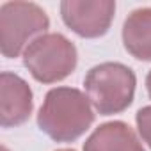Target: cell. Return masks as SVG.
<instances>
[{"label":"cell","instance_id":"1","mask_svg":"<svg viewBox=\"0 0 151 151\" xmlns=\"http://www.w3.org/2000/svg\"><path fill=\"white\" fill-rule=\"evenodd\" d=\"M94 121L89 98L73 87L52 89L37 114L39 128L57 142L78 139Z\"/></svg>","mask_w":151,"mask_h":151},{"label":"cell","instance_id":"2","mask_svg":"<svg viewBox=\"0 0 151 151\" xmlns=\"http://www.w3.org/2000/svg\"><path fill=\"white\" fill-rule=\"evenodd\" d=\"M84 86L89 101L100 114H119L133 100L135 75L124 64L103 62L89 69Z\"/></svg>","mask_w":151,"mask_h":151},{"label":"cell","instance_id":"3","mask_svg":"<svg viewBox=\"0 0 151 151\" xmlns=\"http://www.w3.org/2000/svg\"><path fill=\"white\" fill-rule=\"evenodd\" d=\"M23 64L43 84L64 80L77 66V48L62 34H43L23 52Z\"/></svg>","mask_w":151,"mask_h":151},{"label":"cell","instance_id":"4","mask_svg":"<svg viewBox=\"0 0 151 151\" xmlns=\"http://www.w3.org/2000/svg\"><path fill=\"white\" fill-rule=\"evenodd\" d=\"M46 13L32 2H7L0 7V48L9 59L18 57L48 29ZM43 36V34H41ZM39 37V36H37Z\"/></svg>","mask_w":151,"mask_h":151},{"label":"cell","instance_id":"5","mask_svg":"<svg viewBox=\"0 0 151 151\" xmlns=\"http://www.w3.org/2000/svg\"><path fill=\"white\" fill-rule=\"evenodd\" d=\"M116 4L110 0L98 2H78V0H66L60 4V14L64 23L82 37H100L103 36L114 18Z\"/></svg>","mask_w":151,"mask_h":151},{"label":"cell","instance_id":"6","mask_svg":"<svg viewBox=\"0 0 151 151\" xmlns=\"http://www.w3.org/2000/svg\"><path fill=\"white\" fill-rule=\"evenodd\" d=\"M32 112V91L29 84L13 73L0 77V123L4 128L23 124Z\"/></svg>","mask_w":151,"mask_h":151},{"label":"cell","instance_id":"7","mask_svg":"<svg viewBox=\"0 0 151 151\" xmlns=\"http://www.w3.org/2000/svg\"><path fill=\"white\" fill-rule=\"evenodd\" d=\"M84 151H144L135 132L121 121L98 126L84 144Z\"/></svg>","mask_w":151,"mask_h":151},{"label":"cell","instance_id":"8","mask_svg":"<svg viewBox=\"0 0 151 151\" xmlns=\"http://www.w3.org/2000/svg\"><path fill=\"white\" fill-rule=\"evenodd\" d=\"M123 43L135 59L151 60V7L135 9L124 20Z\"/></svg>","mask_w":151,"mask_h":151},{"label":"cell","instance_id":"9","mask_svg":"<svg viewBox=\"0 0 151 151\" xmlns=\"http://www.w3.org/2000/svg\"><path fill=\"white\" fill-rule=\"evenodd\" d=\"M137 128L144 142L151 147V105L137 112Z\"/></svg>","mask_w":151,"mask_h":151},{"label":"cell","instance_id":"10","mask_svg":"<svg viewBox=\"0 0 151 151\" xmlns=\"http://www.w3.org/2000/svg\"><path fill=\"white\" fill-rule=\"evenodd\" d=\"M146 89H147V94L151 98V71L147 73V77H146Z\"/></svg>","mask_w":151,"mask_h":151},{"label":"cell","instance_id":"11","mask_svg":"<svg viewBox=\"0 0 151 151\" xmlns=\"http://www.w3.org/2000/svg\"><path fill=\"white\" fill-rule=\"evenodd\" d=\"M59 151H73V149H59Z\"/></svg>","mask_w":151,"mask_h":151},{"label":"cell","instance_id":"12","mask_svg":"<svg viewBox=\"0 0 151 151\" xmlns=\"http://www.w3.org/2000/svg\"><path fill=\"white\" fill-rule=\"evenodd\" d=\"M2 151H9V149H7V147H2Z\"/></svg>","mask_w":151,"mask_h":151}]
</instances>
